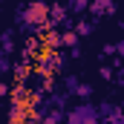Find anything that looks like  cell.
<instances>
[{
	"instance_id": "6da1fadb",
	"label": "cell",
	"mask_w": 124,
	"mask_h": 124,
	"mask_svg": "<svg viewBox=\"0 0 124 124\" xmlns=\"http://www.w3.org/2000/svg\"><path fill=\"white\" fill-rule=\"evenodd\" d=\"M26 20H29L32 26H43V23H49V6H46L43 0H35L29 9H26Z\"/></svg>"
},
{
	"instance_id": "7a4b0ae2",
	"label": "cell",
	"mask_w": 124,
	"mask_h": 124,
	"mask_svg": "<svg viewBox=\"0 0 124 124\" xmlns=\"http://www.w3.org/2000/svg\"><path fill=\"white\" fill-rule=\"evenodd\" d=\"M72 124H95V116L90 107H81V110H75L72 113V118H69Z\"/></svg>"
},
{
	"instance_id": "3957f363",
	"label": "cell",
	"mask_w": 124,
	"mask_h": 124,
	"mask_svg": "<svg viewBox=\"0 0 124 124\" xmlns=\"http://www.w3.org/2000/svg\"><path fill=\"white\" fill-rule=\"evenodd\" d=\"M93 12H98V15H101V12H113V3H110V0H95Z\"/></svg>"
},
{
	"instance_id": "277c9868",
	"label": "cell",
	"mask_w": 124,
	"mask_h": 124,
	"mask_svg": "<svg viewBox=\"0 0 124 124\" xmlns=\"http://www.w3.org/2000/svg\"><path fill=\"white\" fill-rule=\"evenodd\" d=\"M90 6V0H69V9L72 12H81V9H87Z\"/></svg>"
},
{
	"instance_id": "5b68a950",
	"label": "cell",
	"mask_w": 124,
	"mask_h": 124,
	"mask_svg": "<svg viewBox=\"0 0 124 124\" xmlns=\"http://www.w3.org/2000/svg\"><path fill=\"white\" fill-rule=\"evenodd\" d=\"M61 43H63V46H78V35H63Z\"/></svg>"
},
{
	"instance_id": "8992f818",
	"label": "cell",
	"mask_w": 124,
	"mask_h": 124,
	"mask_svg": "<svg viewBox=\"0 0 124 124\" xmlns=\"http://www.w3.org/2000/svg\"><path fill=\"white\" fill-rule=\"evenodd\" d=\"M6 93H9V87H6V84H0V98H3Z\"/></svg>"
}]
</instances>
